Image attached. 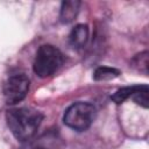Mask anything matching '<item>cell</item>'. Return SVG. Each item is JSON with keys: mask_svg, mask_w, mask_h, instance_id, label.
I'll use <instances>...</instances> for the list:
<instances>
[{"mask_svg": "<svg viewBox=\"0 0 149 149\" xmlns=\"http://www.w3.org/2000/svg\"><path fill=\"white\" fill-rule=\"evenodd\" d=\"M79 6L80 2L79 1H64L62 3L61 7V21L63 23H69L71 21H73V19L77 16L78 12H79Z\"/></svg>", "mask_w": 149, "mask_h": 149, "instance_id": "6", "label": "cell"}, {"mask_svg": "<svg viewBox=\"0 0 149 149\" xmlns=\"http://www.w3.org/2000/svg\"><path fill=\"white\" fill-rule=\"evenodd\" d=\"M43 115L33 108L21 107L8 111L7 123L13 135L21 141L31 139L41 125Z\"/></svg>", "mask_w": 149, "mask_h": 149, "instance_id": "1", "label": "cell"}, {"mask_svg": "<svg viewBox=\"0 0 149 149\" xmlns=\"http://www.w3.org/2000/svg\"><path fill=\"white\" fill-rule=\"evenodd\" d=\"M95 118V108L88 102H76L64 114V123L74 130L87 129Z\"/></svg>", "mask_w": 149, "mask_h": 149, "instance_id": "3", "label": "cell"}, {"mask_svg": "<svg viewBox=\"0 0 149 149\" xmlns=\"http://www.w3.org/2000/svg\"><path fill=\"white\" fill-rule=\"evenodd\" d=\"M87 40H88V27L86 24L76 26L69 35V42L73 48L84 47Z\"/></svg>", "mask_w": 149, "mask_h": 149, "instance_id": "5", "label": "cell"}, {"mask_svg": "<svg viewBox=\"0 0 149 149\" xmlns=\"http://www.w3.org/2000/svg\"><path fill=\"white\" fill-rule=\"evenodd\" d=\"M133 100L141 105L142 107L147 108L148 107V102H149V98H148V86L147 85H139L137 90L133 93L132 95Z\"/></svg>", "mask_w": 149, "mask_h": 149, "instance_id": "9", "label": "cell"}, {"mask_svg": "<svg viewBox=\"0 0 149 149\" xmlns=\"http://www.w3.org/2000/svg\"><path fill=\"white\" fill-rule=\"evenodd\" d=\"M63 63L62 52L50 44L41 45L36 52L34 61V72L41 77L45 78L54 74Z\"/></svg>", "mask_w": 149, "mask_h": 149, "instance_id": "2", "label": "cell"}, {"mask_svg": "<svg viewBox=\"0 0 149 149\" xmlns=\"http://www.w3.org/2000/svg\"><path fill=\"white\" fill-rule=\"evenodd\" d=\"M139 85H134V86H127V87H122L120 90H118L113 97H112V100L116 104H121L125 100H127L128 98H132L133 93L137 90Z\"/></svg>", "mask_w": 149, "mask_h": 149, "instance_id": "8", "label": "cell"}, {"mask_svg": "<svg viewBox=\"0 0 149 149\" xmlns=\"http://www.w3.org/2000/svg\"><path fill=\"white\" fill-rule=\"evenodd\" d=\"M29 90V79L22 73L10 76L3 84V98L8 105H14L24 99Z\"/></svg>", "mask_w": 149, "mask_h": 149, "instance_id": "4", "label": "cell"}, {"mask_svg": "<svg viewBox=\"0 0 149 149\" xmlns=\"http://www.w3.org/2000/svg\"><path fill=\"white\" fill-rule=\"evenodd\" d=\"M22 149H34V148H30V147H24V148H22Z\"/></svg>", "mask_w": 149, "mask_h": 149, "instance_id": "10", "label": "cell"}, {"mask_svg": "<svg viewBox=\"0 0 149 149\" xmlns=\"http://www.w3.org/2000/svg\"><path fill=\"white\" fill-rule=\"evenodd\" d=\"M119 74H120V71L114 68L100 66L94 71L93 78H94V80H111V79L118 77Z\"/></svg>", "mask_w": 149, "mask_h": 149, "instance_id": "7", "label": "cell"}]
</instances>
